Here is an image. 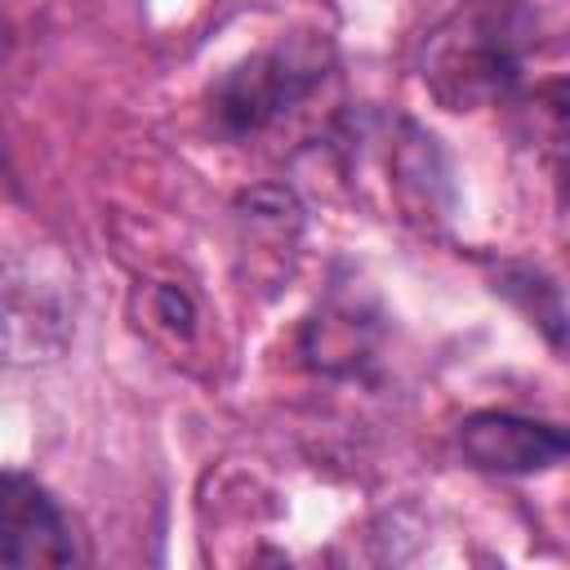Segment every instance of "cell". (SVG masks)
I'll return each mask as SVG.
<instances>
[{
    "label": "cell",
    "instance_id": "obj_7",
    "mask_svg": "<svg viewBox=\"0 0 570 570\" xmlns=\"http://www.w3.org/2000/svg\"><path fill=\"white\" fill-rule=\"evenodd\" d=\"M142 321H147V330H165L169 338H191L196 334V303H191V294L183 285L160 281V285H147Z\"/></svg>",
    "mask_w": 570,
    "mask_h": 570
},
{
    "label": "cell",
    "instance_id": "obj_3",
    "mask_svg": "<svg viewBox=\"0 0 570 570\" xmlns=\"http://www.w3.org/2000/svg\"><path fill=\"white\" fill-rule=\"evenodd\" d=\"M343 169L379 165L387 205L401 218H441L445 209V160L436 151V138L423 134L405 116H347V129L338 134Z\"/></svg>",
    "mask_w": 570,
    "mask_h": 570
},
{
    "label": "cell",
    "instance_id": "obj_6",
    "mask_svg": "<svg viewBox=\"0 0 570 570\" xmlns=\"http://www.w3.org/2000/svg\"><path fill=\"white\" fill-rule=\"evenodd\" d=\"M494 289H499L512 307H521L525 321H530L557 352H570V307H566L561 289H557L543 272H534V267H525V263H503V267L494 272Z\"/></svg>",
    "mask_w": 570,
    "mask_h": 570
},
{
    "label": "cell",
    "instance_id": "obj_4",
    "mask_svg": "<svg viewBox=\"0 0 570 570\" xmlns=\"http://www.w3.org/2000/svg\"><path fill=\"white\" fill-rule=\"evenodd\" d=\"M0 561L9 570H40V566L62 570L85 561L58 499L18 468H9L0 485Z\"/></svg>",
    "mask_w": 570,
    "mask_h": 570
},
{
    "label": "cell",
    "instance_id": "obj_5",
    "mask_svg": "<svg viewBox=\"0 0 570 570\" xmlns=\"http://www.w3.org/2000/svg\"><path fill=\"white\" fill-rule=\"evenodd\" d=\"M459 454L476 472L530 476V472L570 463V428L508 414V410H476L459 423Z\"/></svg>",
    "mask_w": 570,
    "mask_h": 570
},
{
    "label": "cell",
    "instance_id": "obj_1",
    "mask_svg": "<svg viewBox=\"0 0 570 570\" xmlns=\"http://www.w3.org/2000/svg\"><path fill=\"white\" fill-rule=\"evenodd\" d=\"M530 13L521 0H468L441 18L419 58L423 89L445 111H481L521 85Z\"/></svg>",
    "mask_w": 570,
    "mask_h": 570
},
{
    "label": "cell",
    "instance_id": "obj_2",
    "mask_svg": "<svg viewBox=\"0 0 570 570\" xmlns=\"http://www.w3.org/2000/svg\"><path fill=\"white\" fill-rule=\"evenodd\" d=\"M330 76H334V45L316 31H294L227 67L209 85V111L218 129L232 138L263 134L281 116L298 111Z\"/></svg>",
    "mask_w": 570,
    "mask_h": 570
}]
</instances>
